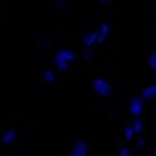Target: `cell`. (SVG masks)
I'll list each match as a JSON object with an SVG mask.
<instances>
[{"label": "cell", "mask_w": 156, "mask_h": 156, "mask_svg": "<svg viewBox=\"0 0 156 156\" xmlns=\"http://www.w3.org/2000/svg\"><path fill=\"white\" fill-rule=\"evenodd\" d=\"M112 89H113V86H112L110 79H106V77H94L93 79V91L96 93L98 96L108 98L112 94Z\"/></svg>", "instance_id": "1"}, {"label": "cell", "mask_w": 156, "mask_h": 156, "mask_svg": "<svg viewBox=\"0 0 156 156\" xmlns=\"http://www.w3.org/2000/svg\"><path fill=\"white\" fill-rule=\"evenodd\" d=\"M17 141V130H16L14 127H4L2 130H0V144L4 147H9L12 146L14 142Z\"/></svg>", "instance_id": "2"}, {"label": "cell", "mask_w": 156, "mask_h": 156, "mask_svg": "<svg viewBox=\"0 0 156 156\" xmlns=\"http://www.w3.org/2000/svg\"><path fill=\"white\" fill-rule=\"evenodd\" d=\"M142 112H144V100H142L141 94H136L129 101V113L132 117H136V119H139L142 115Z\"/></svg>", "instance_id": "3"}, {"label": "cell", "mask_w": 156, "mask_h": 156, "mask_svg": "<svg viewBox=\"0 0 156 156\" xmlns=\"http://www.w3.org/2000/svg\"><path fill=\"white\" fill-rule=\"evenodd\" d=\"M77 60V55L76 51L69 50V48H60L55 55V62H65V64H72Z\"/></svg>", "instance_id": "4"}, {"label": "cell", "mask_w": 156, "mask_h": 156, "mask_svg": "<svg viewBox=\"0 0 156 156\" xmlns=\"http://www.w3.org/2000/svg\"><path fill=\"white\" fill-rule=\"evenodd\" d=\"M67 156H87V142L86 141H76L70 146Z\"/></svg>", "instance_id": "5"}, {"label": "cell", "mask_w": 156, "mask_h": 156, "mask_svg": "<svg viewBox=\"0 0 156 156\" xmlns=\"http://www.w3.org/2000/svg\"><path fill=\"white\" fill-rule=\"evenodd\" d=\"M40 81L45 84H55L57 83V76L55 72L51 69H48V67H43L41 72H40Z\"/></svg>", "instance_id": "6"}, {"label": "cell", "mask_w": 156, "mask_h": 156, "mask_svg": "<svg viewBox=\"0 0 156 156\" xmlns=\"http://www.w3.org/2000/svg\"><path fill=\"white\" fill-rule=\"evenodd\" d=\"M96 43H98V33H96V31L86 33V34L81 38V45L86 46V48H93Z\"/></svg>", "instance_id": "7"}, {"label": "cell", "mask_w": 156, "mask_h": 156, "mask_svg": "<svg viewBox=\"0 0 156 156\" xmlns=\"http://www.w3.org/2000/svg\"><path fill=\"white\" fill-rule=\"evenodd\" d=\"M96 33H98V43L105 41L106 38H108V34H110V24L108 23H100L98 24Z\"/></svg>", "instance_id": "8"}, {"label": "cell", "mask_w": 156, "mask_h": 156, "mask_svg": "<svg viewBox=\"0 0 156 156\" xmlns=\"http://www.w3.org/2000/svg\"><path fill=\"white\" fill-rule=\"evenodd\" d=\"M122 136H124V141L125 142H130V141H134L136 139V130H134V127H132V122L130 124H125L124 127H122Z\"/></svg>", "instance_id": "9"}, {"label": "cell", "mask_w": 156, "mask_h": 156, "mask_svg": "<svg viewBox=\"0 0 156 156\" xmlns=\"http://www.w3.org/2000/svg\"><path fill=\"white\" fill-rule=\"evenodd\" d=\"M142 100H156V84H151V86H146L141 93Z\"/></svg>", "instance_id": "10"}, {"label": "cell", "mask_w": 156, "mask_h": 156, "mask_svg": "<svg viewBox=\"0 0 156 156\" xmlns=\"http://www.w3.org/2000/svg\"><path fill=\"white\" fill-rule=\"evenodd\" d=\"M132 127H134V130H136V134H141L142 130H144V122H142L141 119H136L132 122Z\"/></svg>", "instance_id": "11"}, {"label": "cell", "mask_w": 156, "mask_h": 156, "mask_svg": "<svg viewBox=\"0 0 156 156\" xmlns=\"http://www.w3.org/2000/svg\"><path fill=\"white\" fill-rule=\"evenodd\" d=\"M130 154H132V147L129 144H122L119 149V156H130Z\"/></svg>", "instance_id": "12"}, {"label": "cell", "mask_w": 156, "mask_h": 156, "mask_svg": "<svg viewBox=\"0 0 156 156\" xmlns=\"http://www.w3.org/2000/svg\"><path fill=\"white\" fill-rule=\"evenodd\" d=\"M147 64H149L151 70H156V51H153L151 55H149V58H147Z\"/></svg>", "instance_id": "13"}, {"label": "cell", "mask_w": 156, "mask_h": 156, "mask_svg": "<svg viewBox=\"0 0 156 156\" xmlns=\"http://www.w3.org/2000/svg\"><path fill=\"white\" fill-rule=\"evenodd\" d=\"M55 65H57V69L62 70V72H67L70 69V64H65V62H55Z\"/></svg>", "instance_id": "14"}, {"label": "cell", "mask_w": 156, "mask_h": 156, "mask_svg": "<svg viewBox=\"0 0 156 156\" xmlns=\"http://www.w3.org/2000/svg\"><path fill=\"white\" fill-rule=\"evenodd\" d=\"M144 144H146V139H142V137H141V139L137 141V146H139V147H142Z\"/></svg>", "instance_id": "15"}]
</instances>
